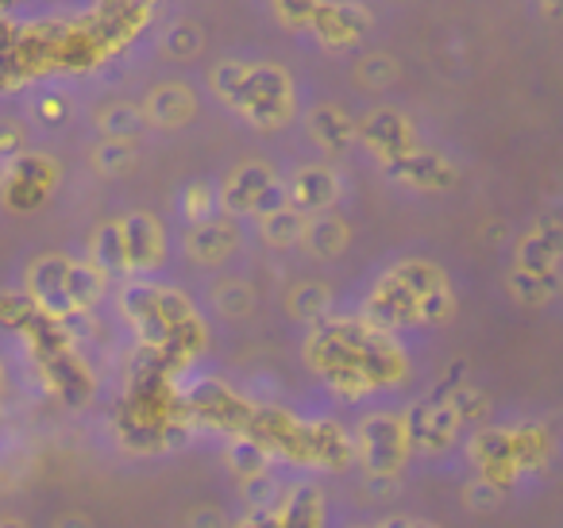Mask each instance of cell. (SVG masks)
Masks as SVG:
<instances>
[{
	"mask_svg": "<svg viewBox=\"0 0 563 528\" xmlns=\"http://www.w3.org/2000/svg\"><path fill=\"white\" fill-rule=\"evenodd\" d=\"M313 371L344 397H367L406 378V355L394 332L363 320H321L309 340Z\"/></svg>",
	"mask_w": 563,
	"mask_h": 528,
	"instance_id": "cell-1",
	"label": "cell"
},
{
	"mask_svg": "<svg viewBox=\"0 0 563 528\" xmlns=\"http://www.w3.org/2000/svg\"><path fill=\"white\" fill-rule=\"evenodd\" d=\"M452 309L455 301L444 271L424 258H406V263L390 266L367 297V320L386 332L413 324H444Z\"/></svg>",
	"mask_w": 563,
	"mask_h": 528,
	"instance_id": "cell-2",
	"label": "cell"
},
{
	"mask_svg": "<svg viewBox=\"0 0 563 528\" xmlns=\"http://www.w3.org/2000/svg\"><path fill=\"white\" fill-rule=\"evenodd\" d=\"M124 309L132 317L140 340L163 359H189L205 340V328L197 320L194 305L166 286L135 282L124 289Z\"/></svg>",
	"mask_w": 563,
	"mask_h": 528,
	"instance_id": "cell-3",
	"label": "cell"
},
{
	"mask_svg": "<svg viewBox=\"0 0 563 528\" xmlns=\"http://www.w3.org/2000/svg\"><path fill=\"white\" fill-rule=\"evenodd\" d=\"M101 294H104V274L93 263L47 255V258H35V266L27 271V301L51 320L93 309L101 301Z\"/></svg>",
	"mask_w": 563,
	"mask_h": 528,
	"instance_id": "cell-4",
	"label": "cell"
},
{
	"mask_svg": "<svg viewBox=\"0 0 563 528\" xmlns=\"http://www.w3.org/2000/svg\"><path fill=\"white\" fill-rule=\"evenodd\" d=\"M217 89L228 105H235L243 117H251L263 128L290 120V78L274 66L228 63L217 70Z\"/></svg>",
	"mask_w": 563,
	"mask_h": 528,
	"instance_id": "cell-5",
	"label": "cell"
},
{
	"mask_svg": "<svg viewBox=\"0 0 563 528\" xmlns=\"http://www.w3.org/2000/svg\"><path fill=\"white\" fill-rule=\"evenodd\" d=\"M509 289L525 305H544L555 297V289H560V220H555V212H548L521 240Z\"/></svg>",
	"mask_w": 563,
	"mask_h": 528,
	"instance_id": "cell-6",
	"label": "cell"
},
{
	"mask_svg": "<svg viewBox=\"0 0 563 528\" xmlns=\"http://www.w3.org/2000/svg\"><path fill=\"white\" fill-rule=\"evenodd\" d=\"M352 455H360V463L375 479H398L406 471L409 455H413L398 413H371V417H363L352 436Z\"/></svg>",
	"mask_w": 563,
	"mask_h": 528,
	"instance_id": "cell-7",
	"label": "cell"
},
{
	"mask_svg": "<svg viewBox=\"0 0 563 528\" xmlns=\"http://www.w3.org/2000/svg\"><path fill=\"white\" fill-rule=\"evenodd\" d=\"M286 205V182L263 163H247L220 186L217 209L232 217H263V212Z\"/></svg>",
	"mask_w": 563,
	"mask_h": 528,
	"instance_id": "cell-8",
	"label": "cell"
},
{
	"mask_svg": "<svg viewBox=\"0 0 563 528\" xmlns=\"http://www.w3.org/2000/svg\"><path fill=\"white\" fill-rule=\"evenodd\" d=\"M409 436V448L413 451H444L452 448L455 432H460V417L448 405V397H424L413 409L401 417Z\"/></svg>",
	"mask_w": 563,
	"mask_h": 528,
	"instance_id": "cell-9",
	"label": "cell"
},
{
	"mask_svg": "<svg viewBox=\"0 0 563 528\" xmlns=\"http://www.w3.org/2000/svg\"><path fill=\"white\" fill-rule=\"evenodd\" d=\"M117 235H120V263L124 271H155L166 255V240H163V228H158L155 217L147 212H132L117 224Z\"/></svg>",
	"mask_w": 563,
	"mask_h": 528,
	"instance_id": "cell-10",
	"label": "cell"
},
{
	"mask_svg": "<svg viewBox=\"0 0 563 528\" xmlns=\"http://www.w3.org/2000/svg\"><path fill=\"white\" fill-rule=\"evenodd\" d=\"M340 197V178L329 166H301L290 182H286V205L298 209L301 217H317V212L332 209Z\"/></svg>",
	"mask_w": 563,
	"mask_h": 528,
	"instance_id": "cell-11",
	"label": "cell"
},
{
	"mask_svg": "<svg viewBox=\"0 0 563 528\" xmlns=\"http://www.w3.org/2000/svg\"><path fill=\"white\" fill-rule=\"evenodd\" d=\"M235 243H240V232H235L232 220L220 217V212H212V217H205V220H194V228H189V235H186L189 258L201 266L224 263L235 251Z\"/></svg>",
	"mask_w": 563,
	"mask_h": 528,
	"instance_id": "cell-12",
	"label": "cell"
},
{
	"mask_svg": "<svg viewBox=\"0 0 563 528\" xmlns=\"http://www.w3.org/2000/svg\"><path fill=\"white\" fill-rule=\"evenodd\" d=\"M360 135H363V143H367V147L383 158V163H394L398 155H406V151L417 147L409 120L398 117V112H390V109L371 112V117L360 124Z\"/></svg>",
	"mask_w": 563,
	"mask_h": 528,
	"instance_id": "cell-13",
	"label": "cell"
},
{
	"mask_svg": "<svg viewBox=\"0 0 563 528\" xmlns=\"http://www.w3.org/2000/svg\"><path fill=\"white\" fill-rule=\"evenodd\" d=\"M386 170L394 174L398 182L413 189H448L455 182V170L448 166V158H440L437 151H424V147H413L406 155H398L394 163H386Z\"/></svg>",
	"mask_w": 563,
	"mask_h": 528,
	"instance_id": "cell-14",
	"label": "cell"
},
{
	"mask_svg": "<svg viewBox=\"0 0 563 528\" xmlns=\"http://www.w3.org/2000/svg\"><path fill=\"white\" fill-rule=\"evenodd\" d=\"M274 513H278L282 528H324V497L309 482L282 490V497L274 502Z\"/></svg>",
	"mask_w": 563,
	"mask_h": 528,
	"instance_id": "cell-15",
	"label": "cell"
},
{
	"mask_svg": "<svg viewBox=\"0 0 563 528\" xmlns=\"http://www.w3.org/2000/svg\"><path fill=\"white\" fill-rule=\"evenodd\" d=\"M309 24L317 28V35L329 47H344V43H355L367 32V12L355 9V4H317Z\"/></svg>",
	"mask_w": 563,
	"mask_h": 528,
	"instance_id": "cell-16",
	"label": "cell"
},
{
	"mask_svg": "<svg viewBox=\"0 0 563 528\" xmlns=\"http://www.w3.org/2000/svg\"><path fill=\"white\" fill-rule=\"evenodd\" d=\"M301 240L309 243V251H313L317 258H336L340 251L347 248L352 232H347L344 220H332V217H321V212H317V217L306 220V228H301Z\"/></svg>",
	"mask_w": 563,
	"mask_h": 528,
	"instance_id": "cell-17",
	"label": "cell"
},
{
	"mask_svg": "<svg viewBox=\"0 0 563 528\" xmlns=\"http://www.w3.org/2000/svg\"><path fill=\"white\" fill-rule=\"evenodd\" d=\"M258 224H263V240L266 243H274V248H290V243L301 240L306 217H301L298 209H290V205H278V209L263 212V217H258Z\"/></svg>",
	"mask_w": 563,
	"mask_h": 528,
	"instance_id": "cell-18",
	"label": "cell"
},
{
	"mask_svg": "<svg viewBox=\"0 0 563 528\" xmlns=\"http://www.w3.org/2000/svg\"><path fill=\"white\" fill-rule=\"evenodd\" d=\"M309 128H313V140L321 143L324 151H344L347 143H352V135H355V128H352V120L344 117L340 109H317L313 112V120H309Z\"/></svg>",
	"mask_w": 563,
	"mask_h": 528,
	"instance_id": "cell-19",
	"label": "cell"
},
{
	"mask_svg": "<svg viewBox=\"0 0 563 528\" xmlns=\"http://www.w3.org/2000/svg\"><path fill=\"white\" fill-rule=\"evenodd\" d=\"M189 112H194V101H189V94H186V89H178V86H163L155 97H151V117H155V120L181 124Z\"/></svg>",
	"mask_w": 563,
	"mask_h": 528,
	"instance_id": "cell-20",
	"label": "cell"
},
{
	"mask_svg": "<svg viewBox=\"0 0 563 528\" xmlns=\"http://www.w3.org/2000/svg\"><path fill=\"white\" fill-rule=\"evenodd\" d=\"M324 309H329V289L324 286H301L298 297H294V312L306 320H317Z\"/></svg>",
	"mask_w": 563,
	"mask_h": 528,
	"instance_id": "cell-21",
	"label": "cell"
},
{
	"mask_svg": "<svg viewBox=\"0 0 563 528\" xmlns=\"http://www.w3.org/2000/svg\"><path fill=\"white\" fill-rule=\"evenodd\" d=\"M217 212V189L212 186H194L186 189V217L189 220H205Z\"/></svg>",
	"mask_w": 563,
	"mask_h": 528,
	"instance_id": "cell-22",
	"label": "cell"
},
{
	"mask_svg": "<svg viewBox=\"0 0 563 528\" xmlns=\"http://www.w3.org/2000/svg\"><path fill=\"white\" fill-rule=\"evenodd\" d=\"M235 528H282V525H278V513H274V505H266V509H251Z\"/></svg>",
	"mask_w": 563,
	"mask_h": 528,
	"instance_id": "cell-23",
	"label": "cell"
},
{
	"mask_svg": "<svg viewBox=\"0 0 563 528\" xmlns=\"http://www.w3.org/2000/svg\"><path fill=\"white\" fill-rule=\"evenodd\" d=\"M378 528H432L429 520H417V517H390V520H383Z\"/></svg>",
	"mask_w": 563,
	"mask_h": 528,
	"instance_id": "cell-24",
	"label": "cell"
},
{
	"mask_svg": "<svg viewBox=\"0 0 563 528\" xmlns=\"http://www.w3.org/2000/svg\"><path fill=\"white\" fill-rule=\"evenodd\" d=\"M0 528H20V525H0Z\"/></svg>",
	"mask_w": 563,
	"mask_h": 528,
	"instance_id": "cell-25",
	"label": "cell"
}]
</instances>
